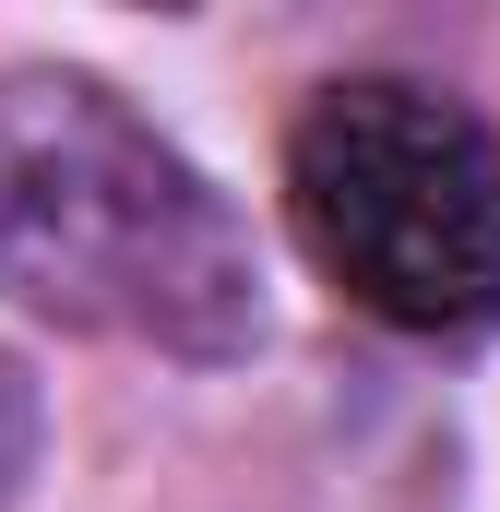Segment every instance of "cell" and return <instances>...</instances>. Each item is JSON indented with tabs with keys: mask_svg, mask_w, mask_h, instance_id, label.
Masks as SVG:
<instances>
[{
	"mask_svg": "<svg viewBox=\"0 0 500 512\" xmlns=\"http://www.w3.org/2000/svg\"><path fill=\"white\" fill-rule=\"evenodd\" d=\"M0 298L155 358L262 346V262L239 203L120 84L60 60L0 72Z\"/></svg>",
	"mask_w": 500,
	"mask_h": 512,
	"instance_id": "obj_1",
	"label": "cell"
},
{
	"mask_svg": "<svg viewBox=\"0 0 500 512\" xmlns=\"http://www.w3.org/2000/svg\"><path fill=\"white\" fill-rule=\"evenodd\" d=\"M286 227L346 310L393 334H489L500 131L417 72H346L286 120Z\"/></svg>",
	"mask_w": 500,
	"mask_h": 512,
	"instance_id": "obj_2",
	"label": "cell"
},
{
	"mask_svg": "<svg viewBox=\"0 0 500 512\" xmlns=\"http://www.w3.org/2000/svg\"><path fill=\"white\" fill-rule=\"evenodd\" d=\"M36 429H48V405H36V370L0 346V512L24 501V477H36Z\"/></svg>",
	"mask_w": 500,
	"mask_h": 512,
	"instance_id": "obj_3",
	"label": "cell"
}]
</instances>
